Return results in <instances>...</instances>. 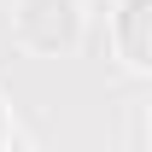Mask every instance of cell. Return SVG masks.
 Here are the masks:
<instances>
[{"mask_svg":"<svg viewBox=\"0 0 152 152\" xmlns=\"http://www.w3.org/2000/svg\"><path fill=\"white\" fill-rule=\"evenodd\" d=\"M18 41L29 53H70L82 41V0H18Z\"/></svg>","mask_w":152,"mask_h":152,"instance_id":"6da1fadb","label":"cell"},{"mask_svg":"<svg viewBox=\"0 0 152 152\" xmlns=\"http://www.w3.org/2000/svg\"><path fill=\"white\" fill-rule=\"evenodd\" d=\"M111 41H117V58L129 70H152V0H123L117 6Z\"/></svg>","mask_w":152,"mask_h":152,"instance_id":"7a4b0ae2","label":"cell"},{"mask_svg":"<svg viewBox=\"0 0 152 152\" xmlns=\"http://www.w3.org/2000/svg\"><path fill=\"white\" fill-rule=\"evenodd\" d=\"M0 146H12V111H6V99H0Z\"/></svg>","mask_w":152,"mask_h":152,"instance_id":"3957f363","label":"cell"}]
</instances>
